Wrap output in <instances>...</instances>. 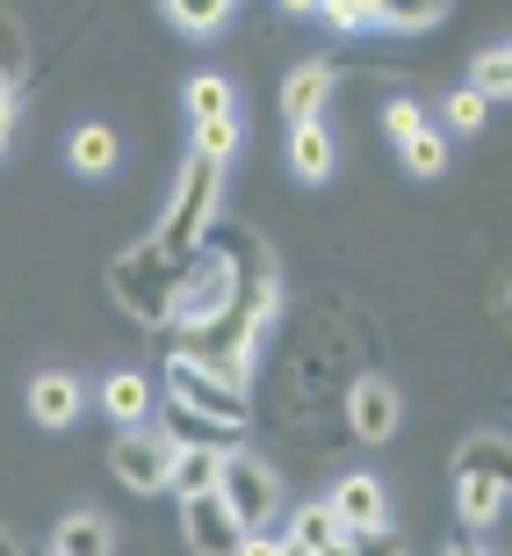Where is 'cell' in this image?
Returning a JSON list of instances; mask_svg holds the SVG:
<instances>
[{"mask_svg": "<svg viewBox=\"0 0 512 556\" xmlns=\"http://www.w3.org/2000/svg\"><path fill=\"white\" fill-rule=\"evenodd\" d=\"M181 542L195 556H239V542H246V528L231 520V506L217 492L203 498H181Z\"/></svg>", "mask_w": 512, "mask_h": 556, "instance_id": "ba28073f", "label": "cell"}, {"mask_svg": "<svg viewBox=\"0 0 512 556\" xmlns=\"http://www.w3.org/2000/svg\"><path fill=\"white\" fill-rule=\"evenodd\" d=\"M470 94H484V102L512 94V51H505V43H498V51H484V59L470 65Z\"/></svg>", "mask_w": 512, "mask_h": 556, "instance_id": "44dd1931", "label": "cell"}, {"mask_svg": "<svg viewBox=\"0 0 512 556\" xmlns=\"http://www.w3.org/2000/svg\"><path fill=\"white\" fill-rule=\"evenodd\" d=\"M484 116H491V102H484V94H470V87H455V94H448V130H462V138H470V130H484Z\"/></svg>", "mask_w": 512, "mask_h": 556, "instance_id": "d4e9b609", "label": "cell"}, {"mask_svg": "<svg viewBox=\"0 0 512 556\" xmlns=\"http://www.w3.org/2000/svg\"><path fill=\"white\" fill-rule=\"evenodd\" d=\"M0 556H22V549H15V535H8V528H0Z\"/></svg>", "mask_w": 512, "mask_h": 556, "instance_id": "1f68e13d", "label": "cell"}, {"mask_svg": "<svg viewBox=\"0 0 512 556\" xmlns=\"http://www.w3.org/2000/svg\"><path fill=\"white\" fill-rule=\"evenodd\" d=\"M332 535H340V520H332V506L318 498V506H296V514H289V535L282 542H289V549H304V556H318Z\"/></svg>", "mask_w": 512, "mask_h": 556, "instance_id": "e0dca14e", "label": "cell"}, {"mask_svg": "<svg viewBox=\"0 0 512 556\" xmlns=\"http://www.w3.org/2000/svg\"><path fill=\"white\" fill-rule=\"evenodd\" d=\"M166 463H174V441H166V433L130 427V433H116V441H108V470H116V484H124V492H138V498L166 492Z\"/></svg>", "mask_w": 512, "mask_h": 556, "instance_id": "8992f818", "label": "cell"}, {"mask_svg": "<svg viewBox=\"0 0 512 556\" xmlns=\"http://www.w3.org/2000/svg\"><path fill=\"white\" fill-rule=\"evenodd\" d=\"M419 130H426V109L397 94V102L383 109V138H397V144H405V138H419Z\"/></svg>", "mask_w": 512, "mask_h": 556, "instance_id": "484cf974", "label": "cell"}, {"mask_svg": "<svg viewBox=\"0 0 512 556\" xmlns=\"http://www.w3.org/2000/svg\"><path fill=\"white\" fill-rule=\"evenodd\" d=\"M231 152H239V116H225V124H203V130H195V160H217V166H225Z\"/></svg>", "mask_w": 512, "mask_h": 556, "instance_id": "603a6c76", "label": "cell"}, {"mask_svg": "<svg viewBox=\"0 0 512 556\" xmlns=\"http://www.w3.org/2000/svg\"><path fill=\"white\" fill-rule=\"evenodd\" d=\"M43 556H51V549H43Z\"/></svg>", "mask_w": 512, "mask_h": 556, "instance_id": "d6a6232c", "label": "cell"}, {"mask_svg": "<svg viewBox=\"0 0 512 556\" xmlns=\"http://www.w3.org/2000/svg\"><path fill=\"white\" fill-rule=\"evenodd\" d=\"M397 419H405V397H397V383H389L383 369H369V376H354V383H347V433H354V441L383 448L389 433H397Z\"/></svg>", "mask_w": 512, "mask_h": 556, "instance_id": "52a82bcc", "label": "cell"}, {"mask_svg": "<svg viewBox=\"0 0 512 556\" xmlns=\"http://www.w3.org/2000/svg\"><path fill=\"white\" fill-rule=\"evenodd\" d=\"M505 433H470L455 448V514L470 528H491L505 514Z\"/></svg>", "mask_w": 512, "mask_h": 556, "instance_id": "3957f363", "label": "cell"}, {"mask_svg": "<svg viewBox=\"0 0 512 556\" xmlns=\"http://www.w3.org/2000/svg\"><path fill=\"white\" fill-rule=\"evenodd\" d=\"M304 15L332 22V29H347V37H369V29H383V8H375V0H304Z\"/></svg>", "mask_w": 512, "mask_h": 556, "instance_id": "2e32d148", "label": "cell"}, {"mask_svg": "<svg viewBox=\"0 0 512 556\" xmlns=\"http://www.w3.org/2000/svg\"><path fill=\"white\" fill-rule=\"evenodd\" d=\"M239 556H282V542H274V535H246V542H239Z\"/></svg>", "mask_w": 512, "mask_h": 556, "instance_id": "f546056e", "label": "cell"}, {"mask_svg": "<svg viewBox=\"0 0 512 556\" xmlns=\"http://www.w3.org/2000/svg\"><path fill=\"white\" fill-rule=\"evenodd\" d=\"M325 102H332V65H325V59L296 65V73H289V87H282L289 130H296V124H318V116H325Z\"/></svg>", "mask_w": 512, "mask_h": 556, "instance_id": "4fadbf2b", "label": "cell"}, {"mask_svg": "<svg viewBox=\"0 0 512 556\" xmlns=\"http://www.w3.org/2000/svg\"><path fill=\"white\" fill-rule=\"evenodd\" d=\"M289 166H296V181H332V130L296 124L289 130Z\"/></svg>", "mask_w": 512, "mask_h": 556, "instance_id": "9a60e30c", "label": "cell"}, {"mask_svg": "<svg viewBox=\"0 0 512 556\" xmlns=\"http://www.w3.org/2000/svg\"><path fill=\"white\" fill-rule=\"evenodd\" d=\"M152 405H159V391H152V376L144 369H116V376H102V413L116 419V427H144L152 419Z\"/></svg>", "mask_w": 512, "mask_h": 556, "instance_id": "8fae6325", "label": "cell"}, {"mask_svg": "<svg viewBox=\"0 0 512 556\" xmlns=\"http://www.w3.org/2000/svg\"><path fill=\"white\" fill-rule=\"evenodd\" d=\"M440 15H448L440 0H426V8H383V29H405V37H411V29H433Z\"/></svg>", "mask_w": 512, "mask_h": 556, "instance_id": "4316f807", "label": "cell"}, {"mask_svg": "<svg viewBox=\"0 0 512 556\" xmlns=\"http://www.w3.org/2000/svg\"><path fill=\"white\" fill-rule=\"evenodd\" d=\"M166 405L209 419L225 441L253 427V391H231V383H217L209 369H195V362H181V354H166Z\"/></svg>", "mask_w": 512, "mask_h": 556, "instance_id": "277c9868", "label": "cell"}, {"mask_svg": "<svg viewBox=\"0 0 512 556\" xmlns=\"http://www.w3.org/2000/svg\"><path fill=\"white\" fill-rule=\"evenodd\" d=\"M22 65H29V51H22V29H15V15L0 8V80L22 87Z\"/></svg>", "mask_w": 512, "mask_h": 556, "instance_id": "cb8c5ba5", "label": "cell"}, {"mask_svg": "<svg viewBox=\"0 0 512 556\" xmlns=\"http://www.w3.org/2000/svg\"><path fill=\"white\" fill-rule=\"evenodd\" d=\"M318 556H354V535H347V528H340V535H332V542H325V549H318Z\"/></svg>", "mask_w": 512, "mask_h": 556, "instance_id": "4dcf8cb0", "label": "cell"}, {"mask_svg": "<svg viewBox=\"0 0 512 556\" xmlns=\"http://www.w3.org/2000/svg\"><path fill=\"white\" fill-rule=\"evenodd\" d=\"M80 413H87V391H80V376H65V369H43L37 383H29V419H37L43 433L73 427Z\"/></svg>", "mask_w": 512, "mask_h": 556, "instance_id": "30bf717a", "label": "cell"}, {"mask_svg": "<svg viewBox=\"0 0 512 556\" xmlns=\"http://www.w3.org/2000/svg\"><path fill=\"white\" fill-rule=\"evenodd\" d=\"M405 166L411 174H419V181H433V174H440V166H448V130H419V138H405Z\"/></svg>", "mask_w": 512, "mask_h": 556, "instance_id": "7402d4cb", "label": "cell"}, {"mask_svg": "<svg viewBox=\"0 0 512 556\" xmlns=\"http://www.w3.org/2000/svg\"><path fill=\"white\" fill-rule=\"evenodd\" d=\"M108 549H116V528L102 514H65L51 535V556H108Z\"/></svg>", "mask_w": 512, "mask_h": 556, "instance_id": "5bb4252c", "label": "cell"}, {"mask_svg": "<svg viewBox=\"0 0 512 556\" xmlns=\"http://www.w3.org/2000/svg\"><path fill=\"white\" fill-rule=\"evenodd\" d=\"M325 506H332V520H340L347 535H375V528H389V492H383V477H369V470L340 477Z\"/></svg>", "mask_w": 512, "mask_h": 556, "instance_id": "9c48e42d", "label": "cell"}, {"mask_svg": "<svg viewBox=\"0 0 512 556\" xmlns=\"http://www.w3.org/2000/svg\"><path fill=\"white\" fill-rule=\"evenodd\" d=\"M225 455H231V441H217V448H174V463H166V492H174V498H203V492H217V477H225Z\"/></svg>", "mask_w": 512, "mask_h": 556, "instance_id": "7c38bea8", "label": "cell"}, {"mask_svg": "<svg viewBox=\"0 0 512 556\" xmlns=\"http://www.w3.org/2000/svg\"><path fill=\"white\" fill-rule=\"evenodd\" d=\"M188 116H195V130H203V124H225V116H231V80H217V73L188 80Z\"/></svg>", "mask_w": 512, "mask_h": 556, "instance_id": "ffe728a7", "label": "cell"}, {"mask_svg": "<svg viewBox=\"0 0 512 556\" xmlns=\"http://www.w3.org/2000/svg\"><path fill=\"white\" fill-rule=\"evenodd\" d=\"M116 152H124V144H116L108 124H80V130H73V166H80V174H108Z\"/></svg>", "mask_w": 512, "mask_h": 556, "instance_id": "ac0fdd59", "label": "cell"}, {"mask_svg": "<svg viewBox=\"0 0 512 556\" xmlns=\"http://www.w3.org/2000/svg\"><path fill=\"white\" fill-rule=\"evenodd\" d=\"M174 261H166L152 239H138V247H124L116 261H108V296H116V311H124L130 326L144 332H166L174 326Z\"/></svg>", "mask_w": 512, "mask_h": 556, "instance_id": "7a4b0ae2", "label": "cell"}, {"mask_svg": "<svg viewBox=\"0 0 512 556\" xmlns=\"http://www.w3.org/2000/svg\"><path fill=\"white\" fill-rule=\"evenodd\" d=\"M166 22H174V29H188V37H217V29L231 22V0H174V8H166Z\"/></svg>", "mask_w": 512, "mask_h": 556, "instance_id": "d6986e66", "label": "cell"}, {"mask_svg": "<svg viewBox=\"0 0 512 556\" xmlns=\"http://www.w3.org/2000/svg\"><path fill=\"white\" fill-rule=\"evenodd\" d=\"M8 144H15V87L0 80V160H8Z\"/></svg>", "mask_w": 512, "mask_h": 556, "instance_id": "f1b7e54d", "label": "cell"}, {"mask_svg": "<svg viewBox=\"0 0 512 556\" xmlns=\"http://www.w3.org/2000/svg\"><path fill=\"white\" fill-rule=\"evenodd\" d=\"M354 556H405L397 528H375V535H354Z\"/></svg>", "mask_w": 512, "mask_h": 556, "instance_id": "83f0119b", "label": "cell"}, {"mask_svg": "<svg viewBox=\"0 0 512 556\" xmlns=\"http://www.w3.org/2000/svg\"><path fill=\"white\" fill-rule=\"evenodd\" d=\"M217 195H225V166L217 160H195L188 152V166L174 174V203H166V217H159V231H152V247L181 268L188 253L209 239V225H217Z\"/></svg>", "mask_w": 512, "mask_h": 556, "instance_id": "6da1fadb", "label": "cell"}, {"mask_svg": "<svg viewBox=\"0 0 512 556\" xmlns=\"http://www.w3.org/2000/svg\"><path fill=\"white\" fill-rule=\"evenodd\" d=\"M217 498L231 506V520L246 528V535H267L274 528V514H282V477H274V463H260V455L231 448L225 455V477H217Z\"/></svg>", "mask_w": 512, "mask_h": 556, "instance_id": "5b68a950", "label": "cell"}]
</instances>
